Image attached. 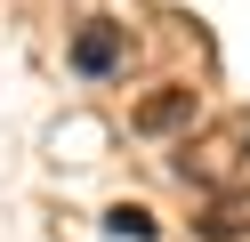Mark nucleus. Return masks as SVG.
Wrapping results in <instances>:
<instances>
[{
    "mask_svg": "<svg viewBox=\"0 0 250 242\" xmlns=\"http://www.w3.org/2000/svg\"><path fill=\"white\" fill-rule=\"evenodd\" d=\"M242 145H250V113H226V121L210 129V137H186V154H178V177L186 186H226L234 177V161H242Z\"/></svg>",
    "mask_w": 250,
    "mask_h": 242,
    "instance_id": "1",
    "label": "nucleus"
},
{
    "mask_svg": "<svg viewBox=\"0 0 250 242\" xmlns=\"http://www.w3.org/2000/svg\"><path fill=\"white\" fill-rule=\"evenodd\" d=\"M65 65L81 81H113L121 65H129V24H121V16H89V24L65 41Z\"/></svg>",
    "mask_w": 250,
    "mask_h": 242,
    "instance_id": "2",
    "label": "nucleus"
},
{
    "mask_svg": "<svg viewBox=\"0 0 250 242\" xmlns=\"http://www.w3.org/2000/svg\"><path fill=\"white\" fill-rule=\"evenodd\" d=\"M194 113H202V97L186 89V81H162V89L129 113V129L137 137H178V129H194Z\"/></svg>",
    "mask_w": 250,
    "mask_h": 242,
    "instance_id": "3",
    "label": "nucleus"
},
{
    "mask_svg": "<svg viewBox=\"0 0 250 242\" xmlns=\"http://www.w3.org/2000/svg\"><path fill=\"white\" fill-rule=\"evenodd\" d=\"M194 234H202V242H242V234H250V186H218L210 202H202Z\"/></svg>",
    "mask_w": 250,
    "mask_h": 242,
    "instance_id": "4",
    "label": "nucleus"
},
{
    "mask_svg": "<svg viewBox=\"0 0 250 242\" xmlns=\"http://www.w3.org/2000/svg\"><path fill=\"white\" fill-rule=\"evenodd\" d=\"M105 226H113V234H137V242H146V234H153V210L121 202V210H105Z\"/></svg>",
    "mask_w": 250,
    "mask_h": 242,
    "instance_id": "5",
    "label": "nucleus"
}]
</instances>
